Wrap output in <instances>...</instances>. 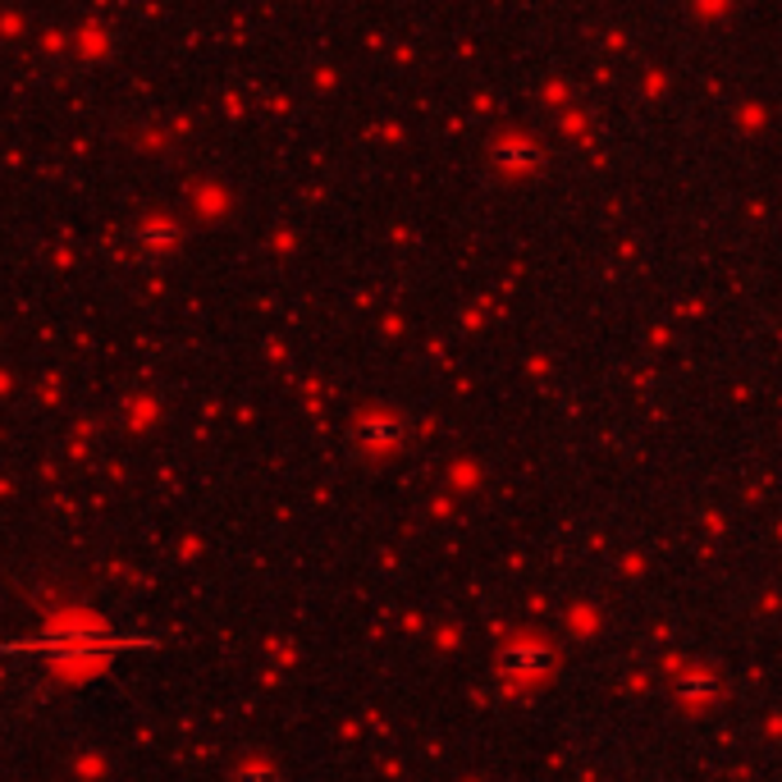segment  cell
<instances>
[{"mask_svg":"<svg viewBox=\"0 0 782 782\" xmlns=\"http://www.w3.org/2000/svg\"><path fill=\"white\" fill-rule=\"evenodd\" d=\"M238 782H270V773H266V769H257V773L247 769V773H238Z\"/></svg>","mask_w":782,"mask_h":782,"instance_id":"cell-3","label":"cell"},{"mask_svg":"<svg viewBox=\"0 0 782 782\" xmlns=\"http://www.w3.org/2000/svg\"><path fill=\"white\" fill-rule=\"evenodd\" d=\"M129 243H133L138 257H170L179 247V229L170 221H147V225L129 229Z\"/></svg>","mask_w":782,"mask_h":782,"instance_id":"cell-2","label":"cell"},{"mask_svg":"<svg viewBox=\"0 0 782 782\" xmlns=\"http://www.w3.org/2000/svg\"><path fill=\"white\" fill-rule=\"evenodd\" d=\"M124 645H142V636H119L106 628H65V632H42L23 645H6V650H33V654H51V660L69 664V660H87V654H115Z\"/></svg>","mask_w":782,"mask_h":782,"instance_id":"cell-1","label":"cell"}]
</instances>
